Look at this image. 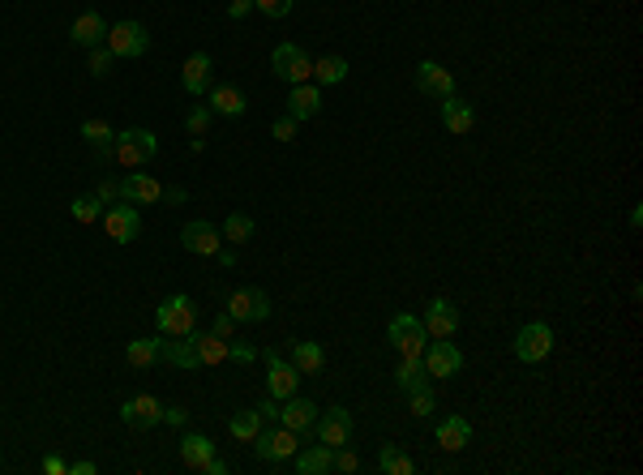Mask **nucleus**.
Instances as JSON below:
<instances>
[{
  "label": "nucleus",
  "instance_id": "1",
  "mask_svg": "<svg viewBox=\"0 0 643 475\" xmlns=\"http://www.w3.org/2000/svg\"><path fill=\"white\" fill-rule=\"evenodd\" d=\"M155 326H159V334L164 339H184V334H194L198 330V304L189 300V295H167L164 304H159V312H155Z\"/></svg>",
  "mask_w": 643,
  "mask_h": 475
},
{
  "label": "nucleus",
  "instance_id": "2",
  "mask_svg": "<svg viewBox=\"0 0 643 475\" xmlns=\"http://www.w3.org/2000/svg\"><path fill=\"white\" fill-rule=\"evenodd\" d=\"M159 154V142H155V133L150 129H125L112 137V163L120 167H147L150 159Z\"/></svg>",
  "mask_w": 643,
  "mask_h": 475
},
{
  "label": "nucleus",
  "instance_id": "3",
  "mask_svg": "<svg viewBox=\"0 0 643 475\" xmlns=\"http://www.w3.org/2000/svg\"><path fill=\"white\" fill-rule=\"evenodd\" d=\"M386 339H391V347L399 351V360H421V356H425V347H429L425 326H421V317H412V312H399V317H391Z\"/></svg>",
  "mask_w": 643,
  "mask_h": 475
},
{
  "label": "nucleus",
  "instance_id": "4",
  "mask_svg": "<svg viewBox=\"0 0 643 475\" xmlns=\"http://www.w3.org/2000/svg\"><path fill=\"white\" fill-rule=\"evenodd\" d=\"M253 450H258V459H262V462H275V467H283V462H288L300 450V433H292L288 424H279V420H275L270 428H262V433L253 437Z\"/></svg>",
  "mask_w": 643,
  "mask_h": 475
},
{
  "label": "nucleus",
  "instance_id": "5",
  "mask_svg": "<svg viewBox=\"0 0 643 475\" xmlns=\"http://www.w3.org/2000/svg\"><path fill=\"white\" fill-rule=\"evenodd\" d=\"M103 48L112 51L116 61H137V56L150 48V34L142 22H116V26H108Z\"/></svg>",
  "mask_w": 643,
  "mask_h": 475
},
{
  "label": "nucleus",
  "instance_id": "6",
  "mask_svg": "<svg viewBox=\"0 0 643 475\" xmlns=\"http://www.w3.org/2000/svg\"><path fill=\"white\" fill-rule=\"evenodd\" d=\"M270 73H275L279 82H288V86H300V82H309V78H314V61H309L297 43H279V48L270 51Z\"/></svg>",
  "mask_w": 643,
  "mask_h": 475
},
{
  "label": "nucleus",
  "instance_id": "7",
  "mask_svg": "<svg viewBox=\"0 0 643 475\" xmlns=\"http://www.w3.org/2000/svg\"><path fill=\"white\" fill-rule=\"evenodd\" d=\"M262 360H266V394L270 398H292V394L300 390V373H297V364L288 360V356H279L275 347L270 351H262Z\"/></svg>",
  "mask_w": 643,
  "mask_h": 475
},
{
  "label": "nucleus",
  "instance_id": "8",
  "mask_svg": "<svg viewBox=\"0 0 643 475\" xmlns=\"http://www.w3.org/2000/svg\"><path fill=\"white\" fill-rule=\"evenodd\" d=\"M549 351H553V330L544 321H528L515 334V360L519 364H541L549 360Z\"/></svg>",
  "mask_w": 643,
  "mask_h": 475
},
{
  "label": "nucleus",
  "instance_id": "9",
  "mask_svg": "<svg viewBox=\"0 0 643 475\" xmlns=\"http://www.w3.org/2000/svg\"><path fill=\"white\" fill-rule=\"evenodd\" d=\"M421 364H425L429 381H446V377H455V373L463 368V356H459V347L450 343V339H429Z\"/></svg>",
  "mask_w": 643,
  "mask_h": 475
},
{
  "label": "nucleus",
  "instance_id": "10",
  "mask_svg": "<svg viewBox=\"0 0 643 475\" xmlns=\"http://www.w3.org/2000/svg\"><path fill=\"white\" fill-rule=\"evenodd\" d=\"M228 312H232V321L258 326V321L270 317V295H266L262 287H236V292L228 295Z\"/></svg>",
  "mask_w": 643,
  "mask_h": 475
},
{
  "label": "nucleus",
  "instance_id": "11",
  "mask_svg": "<svg viewBox=\"0 0 643 475\" xmlns=\"http://www.w3.org/2000/svg\"><path fill=\"white\" fill-rule=\"evenodd\" d=\"M103 231H108V240L116 245H133L137 236H142V214L133 201H120L112 210H103Z\"/></svg>",
  "mask_w": 643,
  "mask_h": 475
},
{
  "label": "nucleus",
  "instance_id": "12",
  "mask_svg": "<svg viewBox=\"0 0 643 475\" xmlns=\"http://www.w3.org/2000/svg\"><path fill=\"white\" fill-rule=\"evenodd\" d=\"M120 420L137 433H150L155 424H164V403L155 398V394H133L120 403Z\"/></svg>",
  "mask_w": 643,
  "mask_h": 475
},
{
  "label": "nucleus",
  "instance_id": "13",
  "mask_svg": "<svg viewBox=\"0 0 643 475\" xmlns=\"http://www.w3.org/2000/svg\"><path fill=\"white\" fill-rule=\"evenodd\" d=\"M421 326H425L429 339H455V330H459V309L450 304V300H429L425 304V317H421Z\"/></svg>",
  "mask_w": 643,
  "mask_h": 475
},
{
  "label": "nucleus",
  "instance_id": "14",
  "mask_svg": "<svg viewBox=\"0 0 643 475\" xmlns=\"http://www.w3.org/2000/svg\"><path fill=\"white\" fill-rule=\"evenodd\" d=\"M314 433H317V442L322 445H347L352 442V415H347V407H326V411H317V424H314Z\"/></svg>",
  "mask_w": 643,
  "mask_h": 475
},
{
  "label": "nucleus",
  "instance_id": "15",
  "mask_svg": "<svg viewBox=\"0 0 643 475\" xmlns=\"http://www.w3.org/2000/svg\"><path fill=\"white\" fill-rule=\"evenodd\" d=\"M181 245L189 248V253H198V257H214V253L223 248V231L214 228V223H206V219H194V223H184Z\"/></svg>",
  "mask_w": 643,
  "mask_h": 475
},
{
  "label": "nucleus",
  "instance_id": "16",
  "mask_svg": "<svg viewBox=\"0 0 643 475\" xmlns=\"http://www.w3.org/2000/svg\"><path fill=\"white\" fill-rule=\"evenodd\" d=\"M120 201H133V206H155V201H164V184L155 181L150 172H137V167H133L129 176L120 181Z\"/></svg>",
  "mask_w": 643,
  "mask_h": 475
},
{
  "label": "nucleus",
  "instance_id": "17",
  "mask_svg": "<svg viewBox=\"0 0 643 475\" xmlns=\"http://www.w3.org/2000/svg\"><path fill=\"white\" fill-rule=\"evenodd\" d=\"M416 90L429 98H446V95H455V78H450V69L438 65V61H421V65H416Z\"/></svg>",
  "mask_w": 643,
  "mask_h": 475
},
{
  "label": "nucleus",
  "instance_id": "18",
  "mask_svg": "<svg viewBox=\"0 0 643 475\" xmlns=\"http://www.w3.org/2000/svg\"><path fill=\"white\" fill-rule=\"evenodd\" d=\"M181 86H184V90H189L194 98H202V95H206V90L214 86V61L206 56V51H194V56L184 61Z\"/></svg>",
  "mask_w": 643,
  "mask_h": 475
},
{
  "label": "nucleus",
  "instance_id": "19",
  "mask_svg": "<svg viewBox=\"0 0 643 475\" xmlns=\"http://www.w3.org/2000/svg\"><path fill=\"white\" fill-rule=\"evenodd\" d=\"M442 107H438V116H442L446 133H455V137H463V133H472V125H477V112H472V103L459 95H446L438 98Z\"/></svg>",
  "mask_w": 643,
  "mask_h": 475
},
{
  "label": "nucleus",
  "instance_id": "20",
  "mask_svg": "<svg viewBox=\"0 0 643 475\" xmlns=\"http://www.w3.org/2000/svg\"><path fill=\"white\" fill-rule=\"evenodd\" d=\"M103 39H108V22H103V14H95V9L78 14V22L69 26V43H78V48H99Z\"/></svg>",
  "mask_w": 643,
  "mask_h": 475
},
{
  "label": "nucleus",
  "instance_id": "21",
  "mask_svg": "<svg viewBox=\"0 0 643 475\" xmlns=\"http://www.w3.org/2000/svg\"><path fill=\"white\" fill-rule=\"evenodd\" d=\"M438 445H442L446 454H459L472 445V420L468 415H446L442 424H438Z\"/></svg>",
  "mask_w": 643,
  "mask_h": 475
},
{
  "label": "nucleus",
  "instance_id": "22",
  "mask_svg": "<svg viewBox=\"0 0 643 475\" xmlns=\"http://www.w3.org/2000/svg\"><path fill=\"white\" fill-rule=\"evenodd\" d=\"M279 424H288L292 433H309V428L317 424V407L309 403V398H283L279 403Z\"/></svg>",
  "mask_w": 643,
  "mask_h": 475
},
{
  "label": "nucleus",
  "instance_id": "23",
  "mask_svg": "<svg viewBox=\"0 0 643 475\" xmlns=\"http://www.w3.org/2000/svg\"><path fill=\"white\" fill-rule=\"evenodd\" d=\"M317 112H322V86H314V82L292 86V95H288V116H292V120H314Z\"/></svg>",
  "mask_w": 643,
  "mask_h": 475
},
{
  "label": "nucleus",
  "instance_id": "24",
  "mask_svg": "<svg viewBox=\"0 0 643 475\" xmlns=\"http://www.w3.org/2000/svg\"><path fill=\"white\" fill-rule=\"evenodd\" d=\"M214 459V442L206 437V433H184L181 437V462L189 467V471H206Z\"/></svg>",
  "mask_w": 643,
  "mask_h": 475
},
{
  "label": "nucleus",
  "instance_id": "25",
  "mask_svg": "<svg viewBox=\"0 0 643 475\" xmlns=\"http://www.w3.org/2000/svg\"><path fill=\"white\" fill-rule=\"evenodd\" d=\"M292 364H297L300 377H317V373L326 368V351H322V343H314V339H297V343H292Z\"/></svg>",
  "mask_w": 643,
  "mask_h": 475
},
{
  "label": "nucleus",
  "instance_id": "26",
  "mask_svg": "<svg viewBox=\"0 0 643 475\" xmlns=\"http://www.w3.org/2000/svg\"><path fill=\"white\" fill-rule=\"evenodd\" d=\"M206 107H211L214 116H245V95L236 90V86H228V82H219V86H211L206 90Z\"/></svg>",
  "mask_w": 643,
  "mask_h": 475
},
{
  "label": "nucleus",
  "instance_id": "27",
  "mask_svg": "<svg viewBox=\"0 0 643 475\" xmlns=\"http://www.w3.org/2000/svg\"><path fill=\"white\" fill-rule=\"evenodd\" d=\"M292 467L300 475H326L335 471V445H309L305 454H292Z\"/></svg>",
  "mask_w": 643,
  "mask_h": 475
},
{
  "label": "nucleus",
  "instance_id": "28",
  "mask_svg": "<svg viewBox=\"0 0 643 475\" xmlns=\"http://www.w3.org/2000/svg\"><path fill=\"white\" fill-rule=\"evenodd\" d=\"M125 360H129L133 368H150V364H159V360H164V334L133 339V343L125 347Z\"/></svg>",
  "mask_w": 643,
  "mask_h": 475
},
{
  "label": "nucleus",
  "instance_id": "29",
  "mask_svg": "<svg viewBox=\"0 0 643 475\" xmlns=\"http://www.w3.org/2000/svg\"><path fill=\"white\" fill-rule=\"evenodd\" d=\"M194 347H198V364H206V368H219V364H228L232 339H219V334H198V330H194Z\"/></svg>",
  "mask_w": 643,
  "mask_h": 475
},
{
  "label": "nucleus",
  "instance_id": "30",
  "mask_svg": "<svg viewBox=\"0 0 643 475\" xmlns=\"http://www.w3.org/2000/svg\"><path fill=\"white\" fill-rule=\"evenodd\" d=\"M164 360L176 364V368H202L198 347H194V334H184V339H164Z\"/></svg>",
  "mask_w": 643,
  "mask_h": 475
},
{
  "label": "nucleus",
  "instance_id": "31",
  "mask_svg": "<svg viewBox=\"0 0 643 475\" xmlns=\"http://www.w3.org/2000/svg\"><path fill=\"white\" fill-rule=\"evenodd\" d=\"M262 415H258V407H249V411H236V415H232L228 420V433L232 437H236V442H253V437H258V433H262Z\"/></svg>",
  "mask_w": 643,
  "mask_h": 475
},
{
  "label": "nucleus",
  "instance_id": "32",
  "mask_svg": "<svg viewBox=\"0 0 643 475\" xmlns=\"http://www.w3.org/2000/svg\"><path fill=\"white\" fill-rule=\"evenodd\" d=\"M219 231H223V240H228L232 248H241V245H249V240H253V231H258V228H253V219H249V214L236 210V214H228V223H223Z\"/></svg>",
  "mask_w": 643,
  "mask_h": 475
},
{
  "label": "nucleus",
  "instance_id": "33",
  "mask_svg": "<svg viewBox=\"0 0 643 475\" xmlns=\"http://www.w3.org/2000/svg\"><path fill=\"white\" fill-rule=\"evenodd\" d=\"M395 386L408 394V390H421V386H433V381H429V373H425V364H421V360H399Z\"/></svg>",
  "mask_w": 643,
  "mask_h": 475
},
{
  "label": "nucleus",
  "instance_id": "34",
  "mask_svg": "<svg viewBox=\"0 0 643 475\" xmlns=\"http://www.w3.org/2000/svg\"><path fill=\"white\" fill-rule=\"evenodd\" d=\"M344 78H347L344 56H322V61H314V82L317 86H339Z\"/></svg>",
  "mask_w": 643,
  "mask_h": 475
},
{
  "label": "nucleus",
  "instance_id": "35",
  "mask_svg": "<svg viewBox=\"0 0 643 475\" xmlns=\"http://www.w3.org/2000/svg\"><path fill=\"white\" fill-rule=\"evenodd\" d=\"M378 467H382L386 475H412V471H416L412 459H408L399 445H382V450H378Z\"/></svg>",
  "mask_w": 643,
  "mask_h": 475
},
{
  "label": "nucleus",
  "instance_id": "36",
  "mask_svg": "<svg viewBox=\"0 0 643 475\" xmlns=\"http://www.w3.org/2000/svg\"><path fill=\"white\" fill-rule=\"evenodd\" d=\"M82 137L95 150H103V146H112L116 133H112V125H108V120H95V116H90V120H82Z\"/></svg>",
  "mask_w": 643,
  "mask_h": 475
},
{
  "label": "nucleus",
  "instance_id": "37",
  "mask_svg": "<svg viewBox=\"0 0 643 475\" xmlns=\"http://www.w3.org/2000/svg\"><path fill=\"white\" fill-rule=\"evenodd\" d=\"M69 210H73L78 223H95V219L103 214V201L95 193H86V197H73V206H69Z\"/></svg>",
  "mask_w": 643,
  "mask_h": 475
},
{
  "label": "nucleus",
  "instance_id": "38",
  "mask_svg": "<svg viewBox=\"0 0 643 475\" xmlns=\"http://www.w3.org/2000/svg\"><path fill=\"white\" fill-rule=\"evenodd\" d=\"M211 120H214L211 107H206V103H194V107H189V116H184V129L194 133V137H202V133L211 129Z\"/></svg>",
  "mask_w": 643,
  "mask_h": 475
},
{
  "label": "nucleus",
  "instance_id": "39",
  "mask_svg": "<svg viewBox=\"0 0 643 475\" xmlns=\"http://www.w3.org/2000/svg\"><path fill=\"white\" fill-rule=\"evenodd\" d=\"M408 407H412L416 420L433 415V386H421V390H408Z\"/></svg>",
  "mask_w": 643,
  "mask_h": 475
},
{
  "label": "nucleus",
  "instance_id": "40",
  "mask_svg": "<svg viewBox=\"0 0 643 475\" xmlns=\"http://www.w3.org/2000/svg\"><path fill=\"white\" fill-rule=\"evenodd\" d=\"M112 65H116V56L108 48H90V78H108V73H112Z\"/></svg>",
  "mask_w": 643,
  "mask_h": 475
},
{
  "label": "nucleus",
  "instance_id": "41",
  "mask_svg": "<svg viewBox=\"0 0 643 475\" xmlns=\"http://www.w3.org/2000/svg\"><path fill=\"white\" fill-rule=\"evenodd\" d=\"M297 125L300 120H292V116H279V120L270 125V137H275V142H297Z\"/></svg>",
  "mask_w": 643,
  "mask_h": 475
},
{
  "label": "nucleus",
  "instance_id": "42",
  "mask_svg": "<svg viewBox=\"0 0 643 475\" xmlns=\"http://www.w3.org/2000/svg\"><path fill=\"white\" fill-rule=\"evenodd\" d=\"M335 471H344V475L361 471V459H356V450H347V445H339V450H335Z\"/></svg>",
  "mask_w": 643,
  "mask_h": 475
},
{
  "label": "nucleus",
  "instance_id": "43",
  "mask_svg": "<svg viewBox=\"0 0 643 475\" xmlns=\"http://www.w3.org/2000/svg\"><path fill=\"white\" fill-rule=\"evenodd\" d=\"M253 9L266 17H288L292 14V0H253Z\"/></svg>",
  "mask_w": 643,
  "mask_h": 475
},
{
  "label": "nucleus",
  "instance_id": "44",
  "mask_svg": "<svg viewBox=\"0 0 643 475\" xmlns=\"http://www.w3.org/2000/svg\"><path fill=\"white\" fill-rule=\"evenodd\" d=\"M95 197H99L103 206H108V201H116V197H120V181H112V176H103V181L95 184Z\"/></svg>",
  "mask_w": 643,
  "mask_h": 475
},
{
  "label": "nucleus",
  "instance_id": "45",
  "mask_svg": "<svg viewBox=\"0 0 643 475\" xmlns=\"http://www.w3.org/2000/svg\"><path fill=\"white\" fill-rule=\"evenodd\" d=\"M228 360H236V364H253V360H258V351H253L249 343H232V347H228Z\"/></svg>",
  "mask_w": 643,
  "mask_h": 475
},
{
  "label": "nucleus",
  "instance_id": "46",
  "mask_svg": "<svg viewBox=\"0 0 643 475\" xmlns=\"http://www.w3.org/2000/svg\"><path fill=\"white\" fill-rule=\"evenodd\" d=\"M232 330H236V321H232V312L223 309V312H219V317H214L211 334H219V339H232Z\"/></svg>",
  "mask_w": 643,
  "mask_h": 475
},
{
  "label": "nucleus",
  "instance_id": "47",
  "mask_svg": "<svg viewBox=\"0 0 643 475\" xmlns=\"http://www.w3.org/2000/svg\"><path fill=\"white\" fill-rule=\"evenodd\" d=\"M39 467H43V475H69V462L61 459V454H48Z\"/></svg>",
  "mask_w": 643,
  "mask_h": 475
},
{
  "label": "nucleus",
  "instance_id": "48",
  "mask_svg": "<svg viewBox=\"0 0 643 475\" xmlns=\"http://www.w3.org/2000/svg\"><path fill=\"white\" fill-rule=\"evenodd\" d=\"M258 415H262V420H270V424H275V420H279V398H270V394H266L262 403H258Z\"/></svg>",
  "mask_w": 643,
  "mask_h": 475
},
{
  "label": "nucleus",
  "instance_id": "49",
  "mask_svg": "<svg viewBox=\"0 0 643 475\" xmlns=\"http://www.w3.org/2000/svg\"><path fill=\"white\" fill-rule=\"evenodd\" d=\"M184 420H189V411L184 407H164V424H172V428H181Z\"/></svg>",
  "mask_w": 643,
  "mask_h": 475
},
{
  "label": "nucleus",
  "instance_id": "50",
  "mask_svg": "<svg viewBox=\"0 0 643 475\" xmlns=\"http://www.w3.org/2000/svg\"><path fill=\"white\" fill-rule=\"evenodd\" d=\"M245 14H253V0H232L228 5V17H236V22H241Z\"/></svg>",
  "mask_w": 643,
  "mask_h": 475
},
{
  "label": "nucleus",
  "instance_id": "51",
  "mask_svg": "<svg viewBox=\"0 0 643 475\" xmlns=\"http://www.w3.org/2000/svg\"><path fill=\"white\" fill-rule=\"evenodd\" d=\"M95 471H99V467H95L90 459H82V462H69V475H95Z\"/></svg>",
  "mask_w": 643,
  "mask_h": 475
},
{
  "label": "nucleus",
  "instance_id": "52",
  "mask_svg": "<svg viewBox=\"0 0 643 475\" xmlns=\"http://www.w3.org/2000/svg\"><path fill=\"white\" fill-rule=\"evenodd\" d=\"M214 262L232 270V265H236V248H219V253H214Z\"/></svg>",
  "mask_w": 643,
  "mask_h": 475
},
{
  "label": "nucleus",
  "instance_id": "53",
  "mask_svg": "<svg viewBox=\"0 0 643 475\" xmlns=\"http://www.w3.org/2000/svg\"><path fill=\"white\" fill-rule=\"evenodd\" d=\"M228 471H232V467L223 459H211V467H206V475H228Z\"/></svg>",
  "mask_w": 643,
  "mask_h": 475
}]
</instances>
